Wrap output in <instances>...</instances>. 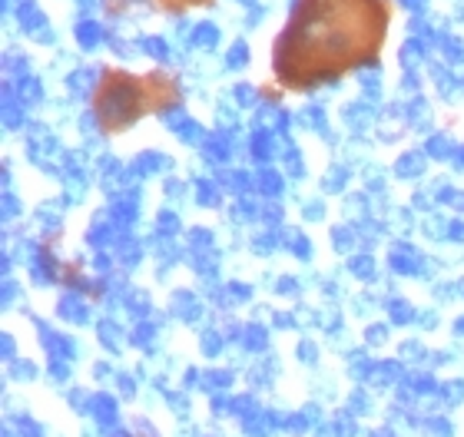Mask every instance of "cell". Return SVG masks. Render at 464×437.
Segmentation results:
<instances>
[{"label":"cell","mask_w":464,"mask_h":437,"mask_svg":"<svg viewBox=\"0 0 464 437\" xmlns=\"http://www.w3.org/2000/svg\"><path fill=\"white\" fill-rule=\"evenodd\" d=\"M388 0H299L272 47L282 89H312L368 66L388 40Z\"/></svg>","instance_id":"1"},{"label":"cell","mask_w":464,"mask_h":437,"mask_svg":"<svg viewBox=\"0 0 464 437\" xmlns=\"http://www.w3.org/2000/svg\"><path fill=\"white\" fill-rule=\"evenodd\" d=\"M176 100H179V89L169 73L156 70L146 76H133L126 70H106L93 93V113L106 133H120L146 113L169 110Z\"/></svg>","instance_id":"2"},{"label":"cell","mask_w":464,"mask_h":437,"mask_svg":"<svg viewBox=\"0 0 464 437\" xmlns=\"http://www.w3.org/2000/svg\"><path fill=\"white\" fill-rule=\"evenodd\" d=\"M160 10H173V13H183V10H196V7H209L213 0H153Z\"/></svg>","instance_id":"3"}]
</instances>
